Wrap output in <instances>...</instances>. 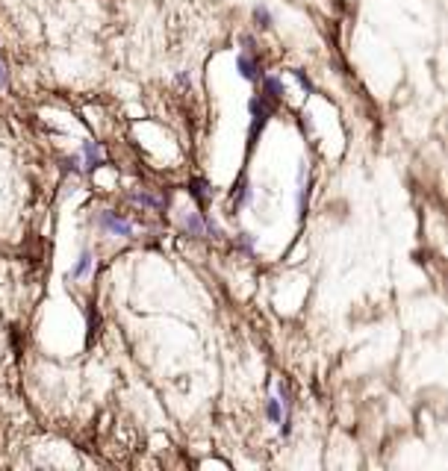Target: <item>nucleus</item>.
I'll use <instances>...</instances> for the list:
<instances>
[{
  "instance_id": "4",
  "label": "nucleus",
  "mask_w": 448,
  "mask_h": 471,
  "mask_svg": "<svg viewBox=\"0 0 448 471\" xmlns=\"http://www.w3.org/2000/svg\"><path fill=\"white\" fill-rule=\"evenodd\" d=\"M180 230L186 239H204L207 233V218L201 213H183L180 215Z\"/></svg>"
},
{
  "instance_id": "3",
  "label": "nucleus",
  "mask_w": 448,
  "mask_h": 471,
  "mask_svg": "<svg viewBox=\"0 0 448 471\" xmlns=\"http://www.w3.org/2000/svg\"><path fill=\"white\" fill-rule=\"evenodd\" d=\"M80 156H83V174H95L97 168L106 165V156H104L101 142H83V144H80Z\"/></svg>"
},
{
  "instance_id": "16",
  "label": "nucleus",
  "mask_w": 448,
  "mask_h": 471,
  "mask_svg": "<svg viewBox=\"0 0 448 471\" xmlns=\"http://www.w3.org/2000/svg\"><path fill=\"white\" fill-rule=\"evenodd\" d=\"M0 89H9V71L3 65V59H0Z\"/></svg>"
},
{
  "instance_id": "10",
  "label": "nucleus",
  "mask_w": 448,
  "mask_h": 471,
  "mask_svg": "<svg viewBox=\"0 0 448 471\" xmlns=\"http://www.w3.org/2000/svg\"><path fill=\"white\" fill-rule=\"evenodd\" d=\"M236 251L245 254V256H251L254 254V236L251 233H239V236H236Z\"/></svg>"
},
{
  "instance_id": "14",
  "label": "nucleus",
  "mask_w": 448,
  "mask_h": 471,
  "mask_svg": "<svg viewBox=\"0 0 448 471\" xmlns=\"http://www.w3.org/2000/svg\"><path fill=\"white\" fill-rule=\"evenodd\" d=\"M189 195L195 197L198 204L204 206V204H207V183H204V180H195V183H189Z\"/></svg>"
},
{
  "instance_id": "8",
  "label": "nucleus",
  "mask_w": 448,
  "mask_h": 471,
  "mask_svg": "<svg viewBox=\"0 0 448 471\" xmlns=\"http://www.w3.org/2000/svg\"><path fill=\"white\" fill-rule=\"evenodd\" d=\"M130 201H133V204H139V206H147V209H157V213L163 209V201H159V197H154L151 192H133V195H130Z\"/></svg>"
},
{
  "instance_id": "17",
  "label": "nucleus",
  "mask_w": 448,
  "mask_h": 471,
  "mask_svg": "<svg viewBox=\"0 0 448 471\" xmlns=\"http://www.w3.org/2000/svg\"><path fill=\"white\" fill-rule=\"evenodd\" d=\"M242 53H254V35H242Z\"/></svg>"
},
{
  "instance_id": "11",
  "label": "nucleus",
  "mask_w": 448,
  "mask_h": 471,
  "mask_svg": "<svg viewBox=\"0 0 448 471\" xmlns=\"http://www.w3.org/2000/svg\"><path fill=\"white\" fill-rule=\"evenodd\" d=\"M254 21H257L259 30H269L271 24H275V18H271V12L266 6H254Z\"/></svg>"
},
{
  "instance_id": "9",
  "label": "nucleus",
  "mask_w": 448,
  "mask_h": 471,
  "mask_svg": "<svg viewBox=\"0 0 448 471\" xmlns=\"http://www.w3.org/2000/svg\"><path fill=\"white\" fill-rule=\"evenodd\" d=\"M266 415H269L271 424H280V418L286 415V413H283V404H280L278 398H269V404H266Z\"/></svg>"
},
{
  "instance_id": "6",
  "label": "nucleus",
  "mask_w": 448,
  "mask_h": 471,
  "mask_svg": "<svg viewBox=\"0 0 448 471\" xmlns=\"http://www.w3.org/2000/svg\"><path fill=\"white\" fill-rule=\"evenodd\" d=\"M263 94L269 97L271 104H280L283 97H286V85L280 77H275V74H269V77H263Z\"/></svg>"
},
{
  "instance_id": "5",
  "label": "nucleus",
  "mask_w": 448,
  "mask_h": 471,
  "mask_svg": "<svg viewBox=\"0 0 448 471\" xmlns=\"http://www.w3.org/2000/svg\"><path fill=\"white\" fill-rule=\"evenodd\" d=\"M236 71H239V77L248 80V83L259 80V62L254 59V53H239L236 56Z\"/></svg>"
},
{
  "instance_id": "15",
  "label": "nucleus",
  "mask_w": 448,
  "mask_h": 471,
  "mask_svg": "<svg viewBox=\"0 0 448 471\" xmlns=\"http://www.w3.org/2000/svg\"><path fill=\"white\" fill-rule=\"evenodd\" d=\"M248 201H251V185L242 183V185H239V192L233 195V209H239V206H242V204H248Z\"/></svg>"
},
{
  "instance_id": "13",
  "label": "nucleus",
  "mask_w": 448,
  "mask_h": 471,
  "mask_svg": "<svg viewBox=\"0 0 448 471\" xmlns=\"http://www.w3.org/2000/svg\"><path fill=\"white\" fill-rule=\"evenodd\" d=\"M62 171H71V174H83V156L80 154H71L62 159Z\"/></svg>"
},
{
  "instance_id": "12",
  "label": "nucleus",
  "mask_w": 448,
  "mask_h": 471,
  "mask_svg": "<svg viewBox=\"0 0 448 471\" xmlns=\"http://www.w3.org/2000/svg\"><path fill=\"white\" fill-rule=\"evenodd\" d=\"M289 74H292V77L298 80V85H301V89H304V94H316V85H313V80H310L301 68H289Z\"/></svg>"
},
{
  "instance_id": "7",
  "label": "nucleus",
  "mask_w": 448,
  "mask_h": 471,
  "mask_svg": "<svg viewBox=\"0 0 448 471\" xmlns=\"http://www.w3.org/2000/svg\"><path fill=\"white\" fill-rule=\"evenodd\" d=\"M95 265V254L92 251H83L77 256V263H74V268L68 271V280H83V277H89V271Z\"/></svg>"
},
{
  "instance_id": "1",
  "label": "nucleus",
  "mask_w": 448,
  "mask_h": 471,
  "mask_svg": "<svg viewBox=\"0 0 448 471\" xmlns=\"http://www.w3.org/2000/svg\"><path fill=\"white\" fill-rule=\"evenodd\" d=\"M95 224L101 227L104 233H109V236H121V239H133V236H136V227L130 224V221L124 218L121 213H112V209H104V213H97Z\"/></svg>"
},
{
  "instance_id": "2",
  "label": "nucleus",
  "mask_w": 448,
  "mask_h": 471,
  "mask_svg": "<svg viewBox=\"0 0 448 471\" xmlns=\"http://www.w3.org/2000/svg\"><path fill=\"white\" fill-rule=\"evenodd\" d=\"M275 109H278V104H271L266 94L251 97V104H248V113H251V142L257 139V133L266 127V121L275 115Z\"/></svg>"
}]
</instances>
